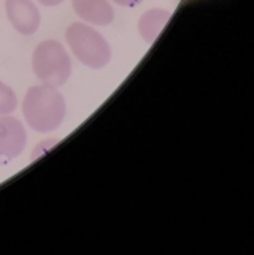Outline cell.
Returning a JSON list of instances; mask_svg holds the SVG:
<instances>
[{"mask_svg": "<svg viewBox=\"0 0 254 255\" xmlns=\"http://www.w3.org/2000/svg\"><path fill=\"white\" fill-rule=\"evenodd\" d=\"M38 2L45 6H57V5L62 3L64 0H38Z\"/></svg>", "mask_w": 254, "mask_h": 255, "instance_id": "cell-10", "label": "cell"}, {"mask_svg": "<svg viewBox=\"0 0 254 255\" xmlns=\"http://www.w3.org/2000/svg\"><path fill=\"white\" fill-rule=\"evenodd\" d=\"M75 13L95 25H108L115 19V11L107 0H72Z\"/></svg>", "mask_w": 254, "mask_h": 255, "instance_id": "cell-6", "label": "cell"}, {"mask_svg": "<svg viewBox=\"0 0 254 255\" xmlns=\"http://www.w3.org/2000/svg\"><path fill=\"white\" fill-rule=\"evenodd\" d=\"M16 94L10 89L5 83L0 81V116L2 114H10L16 110Z\"/></svg>", "mask_w": 254, "mask_h": 255, "instance_id": "cell-8", "label": "cell"}, {"mask_svg": "<svg viewBox=\"0 0 254 255\" xmlns=\"http://www.w3.org/2000/svg\"><path fill=\"white\" fill-rule=\"evenodd\" d=\"M27 143V133L16 119L8 114L0 116V160H13L24 151Z\"/></svg>", "mask_w": 254, "mask_h": 255, "instance_id": "cell-4", "label": "cell"}, {"mask_svg": "<svg viewBox=\"0 0 254 255\" xmlns=\"http://www.w3.org/2000/svg\"><path fill=\"white\" fill-rule=\"evenodd\" d=\"M33 73L38 80L52 87L67 83L72 73V62L64 46L56 40L41 41L32 56Z\"/></svg>", "mask_w": 254, "mask_h": 255, "instance_id": "cell-3", "label": "cell"}, {"mask_svg": "<svg viewBox=\"0 0 254 255\" xmlns=\"http://www.w3.org/2000/svg\"><path fill=\"white\" fill-rule=\"evenodd\" d=\"M65 40L75 57L91 68H103L111 59V49L102 35L89 25L75 22L65 32Z\"/></svg>", "mask_w": 254, "mask_h": 255, "instance_id": "cell-2", "label": "cell"}, {"mask_svg": "<svg viewBox=\"0 0 254 255\" xmlns=\"http://www.w3.org/2000/svg\"><path fill=\"white\" fill-rule=\"evenodd\" d=\"M113 2H116L118 5L121 6H129V8H132V6H137L142 0H113Z\"/></svg>", "mask_w": 254, "mask_h": 255, "instance_id": "cell-9", "label": "cell"}, {"mask_svg": "<svg viewBox=\"0 0 254 255\" xmlns=\"http://www.w3.org/2000/svg\"><path fill=\"white\" fill-rule=\"evenodd\" d=\"M170 19V13L161 8H153L148 10L138 21V30L146 43H153L157 40L159 33L165 27V24Z\"/></svg>", "mask_w": 254, "mask_h": 255, "instance_id": "cell-7", "label": "cell"}, {"mask_svg": "<svg viewBox=\"0 0 254 255\" xmlns=\"http://www.w3.org/2000/svg\"><path fill=\"white\" fill-rule=\"evenodd\" d=\"M22 114L32 130L48 133L60 127L65 118V100L56 87L40 84L27 91Z\"/></svg>", "mask_w": 254, "mask_h": 255, "instance_id": "cell-1", "label": "cell"}, {"mask_svg": "<svg viewBox=\"0 0 254 255\" xmlns=\"http://www.w3.org/2000/svg\"><path fill=\"white\" fill-rule=\"evenodd\" d=\"M6 16L13 27L22 35H32L40 27V11L32 0H6Z\"/></svg>", "mask_w": 254, "mask_h": 255, "instance_id": "cell-5", "label": "cell"}]
</instances>
